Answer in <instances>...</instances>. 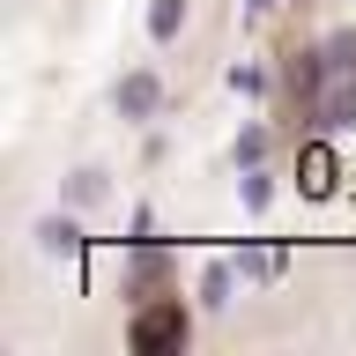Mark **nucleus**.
Here are the masks:
<instances>
[{
  "label": "nucleus",
  "mask_w": 356,
  "mask_h": 356,
  "mask_svg": "<svg viewBox=\"0 0 356 356\" xmlns=\"http://www.w3.org/2000/svg\"><path fill=\"white\" fill-rule=\"evenodd\" d=\"M327 74H356V30L327 38Z\"/></svg>",
  "instance_id": "nucleus-10"
},
{
  "label": "nucleus",
  "mask_w": 356,
  "mask_h": 356,
  "mask_svg": "<svg viewBox=\"0 0 356 356\" xmlns=\"http://www.w3.org/2000/svg\"><path fill=\"white\" fill-rule=\"evenodd\" d=\"M178 30H186V0H156V8H149V38H156V44H171Z\"/></svg>",
  "instance_id": "nucleus-7"
},
{
  "label": "nucleus",
  "mask_w": 356,
  "mask_h": 356,
  "mask_svg": "<svg viewBox=\"0 0 356 356\" xmlns=\"http://www.w3.org/2000/svg\"><path fill=\"white\" fill-rule=\"evenodd\" d=\"M127 341H134L141 356H156V349H171V341H186V305H156V312H141Z\"/></svg>",
  "instance_id": "nucleus-1"
},
{
  "label": "nucleus",
  "mask_w": 356,
  "mask_h": 356,
  "mask_svg": "<svg viewBox=\"0 0 356 356\" xmlns=\"http://www.w3.org/2000/svg\"><path fill=\"white\" fill-rule=\"evenodd\" d=\"M238 275H245L238 260H216L208 275H200V305H208V312H222V305H230V289H238Z\"/></svg>",
  "instance_id": "nucleus-4"
},
{
  "label": "nucleus",
  "mask_w": 356,
  "mask_h": 356,
  "mask_svg": "<svg viewBox=\"0 0 356 356\" xmlns=\"http://www.w3.org/2000/svg\"><path fill=\"white\" fill-rule=\"evenodd\" d=\"M230 89H245V97H252V89H267V74H260V67H230Z\"/></svg>",
  "instance_id": "nucleus-12"
},
{
  "label": "nucleus",
  "mask_w": 356,
  "mask_h": 356,
  "mask_svg": "<svg viewBox=\"0 0 356 356\" xmlns=\"http://www.w3.org/2000/svg\"><path fill=\"white\" fill-rule=\"evenodd\" d=\"M238 200L252 208V216H260L267 200H275V186H267V171H260V163H245V178H238Z\"/></svg>",
  "instance_id": "nucleus-9"
},
{
  "label": "nucleus",
  "mask_w": 356,
  "mask_h": 356,
  "mask_svg": "<svg viewBox=\"0 0 356 356\" xmlns=\"http://www.w3.org/2000/svg\"><path fill=\"white\" fill-rule=\"evenodd\" d=\"M38 245L74 260V252H82V230H74V216H44V222H38Z\"/></svg>",
  "instance_id": "nucleus-5"
},
{
  "label": "nucleus",
  "mask_w": 356,
  "mask_h": 356,
  "mask_svg": "<svg viewBox=\"0 0 356 356\" xmlns=\"http://www.w3.org/2000/svg\"><path fill=\"white\" fill-rule=\"evenodd\" d=\"M260 156H267V134L245 127V134H238V163H260Z\"/></svg>",
  "instance_id": "nucleus-11"
},
{
  "label": "nucleus",
  "mask_w": 356,
  "mask_h": 356,
  "mask_svg": "<svg viewBox=\"0 0 356 356\" xmlns=\"http://www.w3.org/2000/svg\"><path fill=\"white\" fill-rule=\"evenodd\" d=\"M104 193H111V186H104V171H74V178H67V200H74V208H97Z\"/></svg>",
  "instance_id": "nucleus-8"
},
{
  "label": "nucleus",
  "mask_w": 356,
  "mask_h": 356,
  "mask_svg": "<svg viewBox=\"0 0 356 356\" xmlns=\"http://www.w3.org/2000/svg\"><path fill=\"white\" fill-rule=\"evenodd\" d=\"M156 104H163V82H156L149 67H134L127 82H119V111L127 119H156Z\"/></svg>",
  "instance_id": "nucleus-2"
},
{
  "label": "nucleus",
  "mask_w": 356,
  "mask_h": 356,
  "mask_svg": "<svg viewBox=\"0 0 356 356\" xmlns=\"http://www.w3.org/2000/svg\"><path fill=\"white\" fill-rule=\"evenodd\" d=\"M245 275H252V282H275V275H282V267H289V252H282V245H252V252H245Z\"/></svg>",
  "instance_id": "nucleus-6"
},
{
  "label": "nucleus",
  "mask_w": 356,
  "mask_h": 356,
  "mask_svg": "<svg viewBox=\"0 0 356 356\" xmlns=\"http://www.w3.org/2000/svg\"><path fill=\"white\" fill-rule=\"evenodd\" d=\"M297 186H305L312 200H327L334 193V156L327 149H305V156H297Z\"/></svg>",
  "instance_id": "nucleus-3"
}]
</instances>
